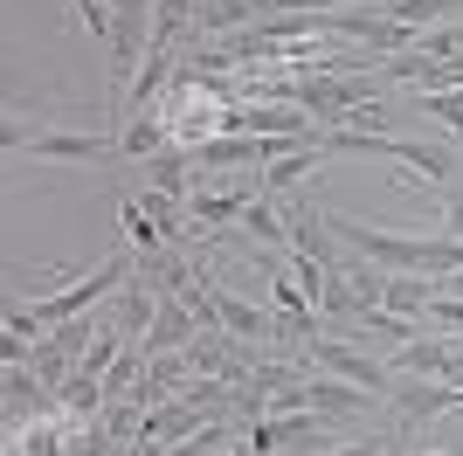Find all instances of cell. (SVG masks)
<instances>
[{"label":"cell","mask_w":463,"mask_h":456,"mask_svg":"<svg viewBox=\"0 0 463 456\" xmlns=\"http://www.w3.org/2000/svg\"><path fill=\"white\" fill-rule=\"evenodd\" d=\"M0 146L7 152H28V159H42V166H118L125 152H118V138L90 132V125H21V118H7L0 125Z\"/></svg>","instance_id":"6da1fadb"},{"label":"cell","mask_w":463,"mask_h":456,"mask_svg":"<svg viewBox=\"0 0 463 456\" xmlns=\"http://www.w3.org/2000/svg\"><path fill=\"white\" fill-rule=\"evenodd\" d=\"M387 408H394V429H422V422L436 415H457L463 408V387H449V380H415V374H394V394H387Z\"/></svg>","instance_id":"7a4b0ae2"},{"label":"cell","mask_w":463,"mask_h":456,"mask_svg":"<svg viewBox=\"0 0 463 456\" xmlns=\"http://www.w3.org/2000/svg\"><path fill=\"white\" fill-rule=\"evenodd\" d=\"M305 360L326 366V374H339V380H360V387H367V394H381V401L394 394V366L373 360V353H360V346H346V339H332V332L305 346Z\"/></svg>","instance_id":"3957f363"},{"label":"cell","mask_w":463,"mask_h":456,"mask_svg":"<svg viewBox=\"0 0 463 456\" xmlns=\"http://www.w3.org/2000/svg\"><path fill=\"white\" fill-rule=\"evenodd\" d=\"M305 408L326 415V422H367L373 408H387V401L367 394L360 380H339V374H326V366H311L305 374Z\"/></svg>","instance_id":"277c9868"},{"label":"cell","mask_w":463,"mask_h":456,"mask_svg":"<svg viewBox=\"0 0 463 456\" xmlns=\"http://www.w3.org/2000/svg\"><path fill=\"white\" fill-rule=\"evenodd\" d=\"M42 415H56V387L35 366H7L0 374V422H7V436L28 429V422H42Z\"/></svg>","instance_id":"5b68a950"},{"label":"cell","mask_w":463,"mask_h":456,"mask_svg":"<svg viewBox=\"0 0 463 456\" xmlns=\"http://www.w3.org/2000/svg\"><path fill=\"white\" fill-rule=\"evenodd\" d=\"M326 159H332V152H326V132H318V138H305V146H290L284 159H270V166L256 173V187L270 194V201H290V194L305 187V180L326 166Z\"/></svg>","instance_id":"8992f818"},{"label":"cell","mask_w":463,"mask_h":456,"mask_svg":"<svg viewBox=\"0 0 463 456\" xmlns=\"http://www.w3.org/2000/svg\"><path fill=\"white\" fill-rule=\"evenodd\" d=\"M194 429H201V408H194L187 394H174V401H159V408H146L138 442H187Z\"/></svg>","instance_id":"52a82bcc"},{"label":"cell","mask_w":463,"mask_h":456,"mask_svg":"<svg viewBox=\"0 0 463 456\" xmlns=\"http://www.w3.org/2000/svg\"><path fill=\"white\" fill-rule=\"evenodd\" d=\"M166 146H174V132H166V118H159V111L125 118V125H118V152H125L132 166H146V159H153V152H166Z\"/></svg>","instance_id":"ba28073f"},{"label":"cell","mask_w":463,"mask_h":456,"mask_svg":"<svg viewBox=\"0 0 463 456\" xmlns=\"http://www.w3.org/2000/svg\"><path fill=\"white\" fill-rule=\"evenodd\" d=\"M111 318L125 325L132 339H146V332H153V318H159V290H153V284H138V277H132V284H125V290L111 298Z\"/></svg>","instance_id":"9c48e42d"},{"label":"cell","mask_w":463,"mask_h":456,"mask_svg":"<svg viewBox=\"0 0 463 456\" xmlns=\"http://www.w3.org/2000/svg\"><path fill=\"white\" fill-rule=\"evenodd\" d=\"M104 401H111V394H104V380H97V374H83V366H77V374H70V380L56 387V408H62L70 422H97V415H104Z\"/></svg>","instance_id":"30bf717a"},{"label":"cell","mask_w":463,"mask_h":456,"mask_svg":"<svg viewBox=\"0 0 463 456\" xmlns=\"http://www.w3.org/2000/svg\"><path fill=\"white\" fill-rule=\"evenodd\" d=\"M436 298H443V284H436V277H387V298H381V304L422 325V311H429Z\"/></svg>","instance_id":"8fae6325"},{"label":"cell","mask_w":463,"mask_h":456,"mask_svg":"<svg viewBox=\"0 0 463 456\" xmlns=\"http://www.w3.org/2000/svg\"><path fill=\"white\" fill-rule=\"evenodd\" d=\"M118 228H125V249H138V256L166 242V235H159V222H153L146 208H138V201H118Z\"/></svg>","instance_id":"7c38bea8"},{"label":"cell","mask_w":463,"mask_h":456,"mask_svg":"<svg viewBox=\"0 0 463 456\" xmlns=\"http://www.w3.org/2000/svg\"><path fill=\"white\" fill-rule=\"evenodd\" d=\"M28 366H35V374H42V380H49V387H62V380L77 374V366H83V360H77V353H70V346H62V339H56V332H49V339H42V346H35V360H28Z\"/></svg>","instance_id":"4fadbf2b"},{"label":"cell","mask_w":463,"mask_h":456,"mask_svg":"<svg viewBox=\"0 0 463 456\" xmlns=\"http://www.w3.org/2000/svg\"><path fill=\"white\" fill-rule=\"evenodd\" d=\"M415 111H422V118H443L449 138H463V90H415Z\"/></svg>","instance_id":"5bb4252c"},{"label":"cell","mask_w":463,"mask_h":456,"mask_svg":"<svg viewBox=\"0 0 463 456\" xmlns=\"http://www.w3.org/2000/svg\"><path fill=\"white\" fill-rule=\"evenodd\" d=\"M70 456H125L104 422H70Z\"/></svg>","instance_id":"9a60e30c"},{"label":"cell","mask_w":463,"mask_h":456,"mask_svg":"<svg viewBox=\"0 0 463 456\" xmlns=\"http://www.w3.org/2000/svg\"><path fill=\"white\" fill-rule=\"evenodd\" d=\"M429 235H457L463 242V194L443 187V208H436V228H429Z\"/></svg>","instance_id":"2e32d148"},{"label":"cell","mask_w":463,"mask_h":456,"mask_svg":"<svg viewBox=\"0 0 463 456\" xmlns=\"http://www.w3.org/2000/svg\"><path fill=\"white\" fill-rule=\"evenodd\" d=\"M394 442H402V436H353V442H332L326 456H387Z\"/></svg>","instance_id":"e0dca14e"},{"label":"cell","mask_w":463,"mask_h":456,"mask_svg":"<svg viewBox=\"0 0 463 456\" xmlns=\"http://www.w3.org/2000/svg\"><path fill=\"white\" fill-rule=\"evenodd\" d=\"M443 284V298H463V270H449V277H436Z\"/></svg>","instance_id":"ac0fdd59"},{"label":"cell","mask_w":463,"mask_h":456,"mask_svg":"<svg viewBox=\"0 0 463 456\" xmlns=\"http://www.w3.org/2000/svg\"><path fill=\"white\" fill-rule=\"evenodd\" d=\"M402 456H449V450H402Z\"/></svg>","instance_id":"d6986e66"}]
</instances>
